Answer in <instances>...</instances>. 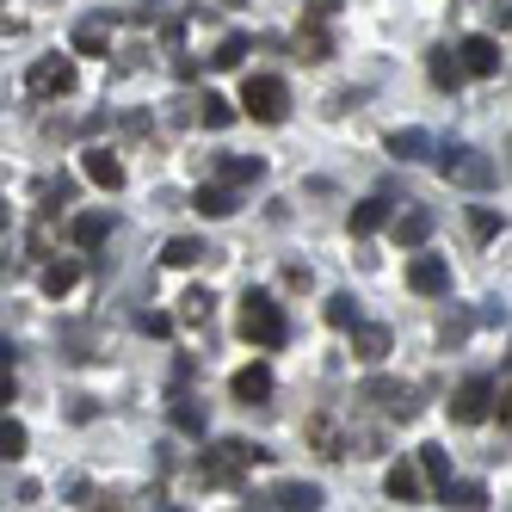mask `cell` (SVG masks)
<instances>
[{"mask_svg":"<svg viewBox=\"0 0 512 512\" xmlns=\"http://www.w3.org/2000/svg\"><path fill=\"white\" fill-rule=\"evenodd\" d=\"M438 506H457V512H482V506H488V488H482V482H445Z\"/></svg>","mask_w":512,"mask_h":512,"instance_id":"obj_22","label":"cell"},{"mask_svg":"<svg viewBox=\"0 0 512 512\" xmlns=\"http://www.w3.org/2000/svg\"><path fill=\"white\" fill-rule=\"evenodd\" d=\"M75 50L81 56H112V19H81L75 25Z\"/></svg>","mask_w":512,"mask_h":512,"instance_id":"obj_19","label":"cell"},{"mask_svg":"<svg viewBox=\"0 0 512 512\" xmlns=\"http://www.w3.org/2000/svg\"><path fill=\"white\" fill-rule=\"evenodd\" d=\"M241 340H253L260 352H278L284 340H290V321H284V309H278V297H266V290H247L241 297Z\"/></svg>","mask_w":512,"mask_h":512,"instance_id":"obj_1","label":"cell"},{"mask_svg":"<svg viewBox=\"0 0 512 512\" xmlns=\"http://www.w3.org/2000/svg\"><path fill=\"white\" fill-rule=\"evenodd\" d=\"M0 241H7V204H0Z\"/></svg>","mask_w":512,"mask_h":512,"instance_id":"obj_40","label":"cell"},{"mask_svg":"<svg viewBox=\"0 0 512 512\" xmlns=\"http://www.w3.org/2000/svg\"><path fill=\"white\" fill-rule=\"evenodd\" d=\"M173 426L192 432V438H204V408H198V395H173Z\"/></svg>","mask_w":512,"mask_h":512,"instance_id":"obj_31","label":"cell"},{"mask_svg":"<svg viewBox=\"0 0 512 512\" xmlns=\"http://www.w3.org/2000/svg\"><path fill=\"white\" fill-rule=\"evenodd\" d=\"M19 457H25V426L0 420V463H19Z\"/></svg>","mask_w":512,"mask_h":512,"instance_id":"obj_33","label":"cell"},{"mask_svg":"<svg viewBox=\"0 0 512 512\" xmlns=\"http://www.w3.org/2000/svg\"><path fill=\"white\" fill-rule=\"evenodd\" d=\"M389 327H377V321H352V358H364V364H383L389 358Z\"/></svg>","mask_w":512,"mask_h":512,"instance_id":"obj_12","label":"cell"},{"mask_svg":"<svg viewBox=\"0 0 512 512\" xmlns=\"http://www.w3.org/2000/svg\"><path fill=\"white\" fill-rule=\"evenodd\" d=\"M235 186H198V198H192V210L198 216H235Z\"/></svg>","mask_w":512,"mask_h":512,"instance_id":"obj_24","label":"cell"},{"mask_svg":"<svg viewBox=\"0 0 512 512\" xmlns=\"http://www.w3.org/2000/svg\"><path fill=\"white\" fill-rule=\"evenodd\" d=\"M75 81H81L75 56H38V62L25 68V93L31 99H68V93H75Z\"/></svg>","mask_w":512,"mask_h":512,"instance_id":"obj_5","label":"cell"},{"mask_svg":"<svg viewBox=\"0 0 512 512\" xmlns=\"http://www.w3.org/2000/svg\"><path fill=\"white\" fill-rule=\"evenodd\" d=\"M488 408H494V383H488V377H469V383L451 395V420H457V426L488 420Z\"/></svg>","mask_w":512,"mask_h":512,"instance_id":"obj_9","label":"cell"},{"mask_svg":"<svg viewBox=\"0 0 512 512\" xmlns=\"http://www.w3.org/2000/svg\"><path fill=\"white\" fill-rule=\"evenodd\" d=\"M75 278H81V266H75V260H44V266H38L44 297H68V290H75Z\"/></svg>","mask_w":512,"mask_h":512,"instance_id":"obj_21","label":"cell"},{"mask_svg":"<svg viewBox=\"0 0 512 512\" xmlns=\"http://www.w3.org/2000/svg\"><path fill=\"white\" fill-rule=\"evenodd\" d=\"M284 284H290V290H309L315 272H309V266H284Z\"/></svg>","mask_w":512,"mask_h":512,"instance_id":"obj_36","label":"cell"},{"mask_svg":"<svg viewBox=\"0 0 512 512\" xmlns=\"http://www.w3.org/2000/svg\"><path fill=\"white\" fill-rule=\"evenodd\" d=\"M469 229H475V241H494L500 235V216L494 210H469Z\"/></svg>","mask_w":512,"mask_h":512,"instance_id":"obj_35","label":"cell"},{"mask_svg":"<svg viewBox=\"0 0 512 512\" xmlns=\"http://www.w3.org/2000/svg\"><path fill=\"white\" fill-rule=\"evenodd\" d=\"M210 253H216V247H210V241H198V235H173V241L161 247V260H167V266H204Z\"/></svg>","mask_w":512,"mask_h":512,"instance_id":"obj_18","label":"cell"},{"mask_svg":"<svg viewBox=\"0 0 512 512\" xmlns=\"http://www.w3.org/2000/svg\"><path fill=\"white\" fill-rule=\"evenodd\" d=\"M290 44H297V56H303V62H327V56H334L327 19H309V13H303V25H297V38H290Z\"/></svg>","mask_w":512,"mask_h":512,"instance_id":"obj_13","label":"cell"},{"mask_svg":"<svg viewBox=\"0 0 512 512\" xmlns=\"http://www.w3.org/2000/svg\"><path fill=\"white\" fill-rule=\"evenodd\" d=\"M266 506H284V512H315V506H321V488H309V482H284Z\"/></svg>","mask_w":512,"mask_h":512,"instance_id":"obj_25","label":"cell"},{"mask_svg":"<svg viewBox=\"0 0 512 512\" xmlns=\"http://www.w3.org/2000/svg\"><path fill=\"white\" fill-rule=\"evenodd\" d=\"M68 235H75V247H99L105 235H112V216H105V210H87V216H75V229H68Z\"/></svg>","mask_w":512,"mask_h":512,"instance_id":"obj_28","label":"cell"},{"mask_svg":"<svg viewBox=\"0 0 512 512\" xmlns=\"http://www.w3.org/2000/svg\"><path fill=\"white\" fill-rule=\"evenodd\" d=\"M340 13V0H309V19H334Z\"/></svg>","mask_w":512,"mask_h":512,"instance_id":"obj_39","label":"cell"},{"mask_svg":"<svg viewBox=\"0 0 512 512\" xmlns=\"http://www.w3.org/2000/svg\"><path fill=\"white\" fill-rule=\"evenodd\" d=\"M457 62H463V75L494 81V75H500V44L488 38V31H475V38H463V44H457Z\"/></svg>","mask_w":512,"mask_h":512,"instance_id":"obj_8","label":"cell"},{"mask_svg":"<svg viewBox=\"0 0 512 512\" xmlns=\"http://www.w3.org/2000/svg\"><path fill=\"white\" fill-rule=\"evenodd\" d=\"M210 315H216L210 290H186V297H179V327H210Z\"/></svg>","mask_w":512,"mask_h":512,"instance_id":"obj_26","label":"cell"},{"mask_svg":"<svg viewBox=\"0 0 512 512\" xmlns=\"http://www.w3.org/2000/svg\"><path fill=\"white\" fill-rule=\"evenodd\" d=\"M426 149H432L426 130H389V155H395V161H420Z\"/></svg>","mask_w":512,"mask_h":512,"instance_id":"obj_29","label":"cell"},{"mask_svg":"<svg viewBox=\"0 0 512 512\" xmlns=\"http://www.w3.org/2000/svg\"><path fill=\"white\" fill-rule=\"evenodd\" d=\"M426 75H432L438 93H457V87H463V62H457V50H432V56H426Z\"/></svg>","mask_w":512,"mask_h":512,"instance_id":"obj_17","label":"cell"},{"mask_svg":"<svg viewBox=\"0 0 512 512\" xmlns=\"http://www.w3.org/2000/svg\"><path fill=\"white\" fill-rule=\"evenodd\" d=\"M229 389H235V401L260 408V401H272V371H266V364H247V371H235V377H229Z\"/></svg>","mask_w":512,"mask_h":512,"instance_id":"obj_15","label":"cell"},{"mask_svg":"<svg viewBox=\"0 0 512 512\" xmlns=\"http://www.w3.org/2000/svg\"><path fill=\"white\" fill-rule=\"evenodd\" d=\"M426 235H432V210H426V204H414V210L395 216V241H401V247H426Z\"/></svg>","mask_w":512,"mask_h":512,"instance_id":"obj_20","label":"cell"},{"mask_svg":"<svg viewBox=\"0 0 512 512\" xmlns=\"http://www.w3.org/2000/svg\"><path fill=\"white\" fill-rule=\"evenodd\" d=\"M266 451L260 445H247V438H223L216 451H204V463H198V475H204V488H241V475L260 463Z\"/></svg>","mask_w":512,"mask_h":512,"instance_id":"obj_2","label":"cell"},{"mask_svg":"<svg viewBox=\"0 0 512 512\" xmlns=\"http://www.w3.org/2000/svg\"><path fill=\"white\" fill-rule=\"evenodd\" d=\"M241 56H247V38H241V31H229V38L210 50V68H241Z\"/></svg>","mask_w":512,"mask_h":512,"instance_id":"obj_32","label":"cell"},{"mask_svg":"<svg viewBox=\"0 0 512 512\" xmlns=\"http://www.w3.org/2000/svg\"><path fill=\"white\" fill-rule=\"evenodd\" d=\"M241 112L253 124H284L290 118V87L278 75H247L241 81Z\"/></svg>","mask_w":512,"mask_h":512,"instance_id":"obj_3","label":"cell"},{"mask_svg":"<svg viewBox=\"0 0 512 512\" xmlns=\"http://www.w3.org/2000/svg\"><path fill=\"white\" fill-rule=\"evenodd\" d=\"M321 315H327V327H352V321H358V303L340 290V297H327V309H321Z\"/></svg>","mask_w":512,"mask_h":512,"instance_id":"obj_34","label":"cell"},{"mask_svg":"<svg viewBox=\"0 0 512 512\" xmlns=\"http://www.w3.org/2000/svg\"><path fill=\"white\" fill-rule=\"evenodd\" d=\"M358 401H371V408H377L383 420H414V414H420L414 383H395V377H371V383L358 389Z\"/></svg>","mask_w":512,"mask_h":512,"instance_id":"obj_6","label":"cell"},{"mask_svg":"<svg viewBox=\"0 0 512 512\" xmlns=\"http://www.w3.org/2000/svg\"><path fill=\"white\" fill-rule=\"evenodd\" d=\"M81 173L93 179V186H105V192L124 186V161H118L112 149H87V155H81Z\"/></svg>","mask_w":512,"mask_h":512,"instance_id":"obj_16","label":"cell"},{"mask_svg":"<svg viewBox=\"0 0 512 512\" xmlns=\"http://www.w3.org/2000/svg\"><path fill=\"white\" fill-rule=\"evenodd\" d=\"M13 395H19V383H13V371H7V364H0V408H7Z\"/></svg>","mask_w":512,"mask_h":512,"instance_id":"obj_38","label":"cell"},{"mask_svg":"<svg viewBox=\"0 0 512 512\" xmlns=\"http://www.w3.org/2000/svg\"><path fill=\"white\" fill-rule=\"evenodd\" d=\"M0 7H7V0H0Z\"/></svg>","mask_w":512,"mask_h":512,"instance_id":"obj_42","label":"cell"},{"mask_svg":"<svg viewBox=\"0 0 512 512\" xmlns=\"http://www.w3.org/2000/svg\"><path fill=\"white\" fill-rule=\"evenodd\" d=\"M216 7H241V0H216Z\"/></svg>","mask_w":512,"mask_h":512,"instance_id":"obj_41","label":"cell"},{"mask_svg":"<svg viewBox=\"0 0 512 512\" xmlns=\"http://www.w3.org/2000/svg\"><path fill=\"white\" fill-rule=\"evenodd\" d=\"M136 327H142V334H155V340H161V334H173V321H167V315H142Z\"/></svg>","mask_w":512,"mask_h":512,"instance_id":"obj_37","label":"cell"},{"mask_svg":"<svg viewBox=\"0 0 512 512\" xmlns=\"http://www.w3.org/2000/svg\"><path fill=\"white\" fill-rule=\"evenodd\" d=\"M309 445H315L327 463H340V457H346V420H340L334 408H321V414L309 420Z\"/></svg>","mask_w":512,"mask_h":512,"instance_id":"obj_10","label":"cell"},{"mask_svg":"<svg viewBox=\"0 0 512 512\" xmlns=\"http://www.w3.org/2000/svg\"><path fill=\"white\" fill-rule=\"evenodd\" d=\"M414 463H420L426 488H432V500H438V494H445V482H451V463H445V451H438V445H426V451H420Z\"/></svg>","mask_w":512,"mask_h":512,"instance_id":"obj_27","label":"cell"},{"mask_svg":"<svg viewBox=\"0 0 512 512\" xmlns=\"http://www.w3.org/2000/svg\"><path fill=\"white\" fill-rule=\"evenodd\" d=\"M438 173H445L451 186H469V192L494 186V161L482 149H463V142H445V149H438Z\"/></svg>","mask_w":512,"mask_h":512,"instance_id":"obj_4","label":"cell"},{"mask_svg":"<svg viewBox=\"0 0 512 512\" xmlns=\"http://www.w3.org/2000/svg\"><path fill=\"white\" fill-rule=\"evenodd\" d=\"M192 105H198L192 118H198L204 130H229V124H235V105H229L223 93H204V99H192Z\"/></svg>","mask_w":512,"mask_h":512,"instance_id":"obj_23","label":"cell"},{"mask_svg":"<svg viewBox=\"0 0 512 512\" xmlns=\"http://www.w3.org/2000/svg\"><path fill=\"white\" fill-rule=\"evenodd\" d=\"M408 290H414V297H451V266L438 260V253H420V247H414V260H408Z\"/></svg>","mask_w":512,"mask_h":512,"instance_id":"obj_7","label":"cell"},{"mask_svg":"<svg viewBox=\"0 0 512 512\" xmlns=\"http://www.w3.org/2000/svg\"><path fill=\"white\" fill-rule=\"evenodd\" d=\"M210 173L223 179V186H253V179L266 173V161H260V155H216Z\"/></svg>","mask_w":512,"mask_h":512,"instance_id":"obj_14","label":"cell"},{"mask_svg":"<svg viewBox=\"0 0 512 512\" xmlns=\"http://www.w3.org/2000/svg\"><path fill=\"white\" fill-rule=\"evenodd\" d=\"M383 223H389V198H364L352 210V235H377Z\"/></svg>","mask_w":512,"mask_h":512,"instance_id":"obj_30","label":"cell"},{"mask_svg":"<svg viewBox=\"0 0 512 512\" xmlns=\"http://www.w3.org/2000/svg\"><path fill=\"white\" fill-rule=\"evenodd\" d=\"M383 488H389V500L414 506V500H426V475H420V463H414V457H401V463H389Z\"/></svg>","mask_w":512,"mask_h":512,"instance_id":"obj_11","label":"cell"}]
</instances>
